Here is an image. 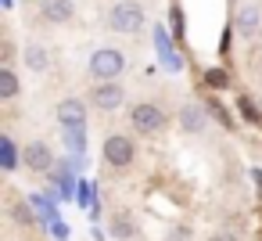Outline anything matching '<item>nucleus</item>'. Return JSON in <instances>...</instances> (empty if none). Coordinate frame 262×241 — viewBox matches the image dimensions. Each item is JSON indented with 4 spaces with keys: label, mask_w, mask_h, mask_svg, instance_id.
Returning a JSON list of instances; mask_svg holds the SVG:
<instances>
[{
    "label": "nucleus",
    "mask_w": 262,
    "mask_h": 241,
    "mask_svg": "<svg viewBox=\"0 0 262 241\" xmlns=\"http://www.w3.org/2000/svg\"><path fill=\"white\" fill-rule=\"evenodd\" d=\"M104 26L108 33H119V36H133L147 26V11L140 0H115V4L104 11Z\"/></svg>",
    "instance_id": "obj_1"
},
{
    "label": "nucleus",
    "mask_w": 262,
    "mask_h": 241,
    "mask_svg": "<svg viewBox=\"0 0 262 241\" xmlns=\"http://www.w3.org/2000/svg\"><path fill=\"white\" fill-rule=\"evenodd\" d=\"M126 72V54L119 47H97L86 62V76L94 83H119Z\"/></svg>",
    "instance_id": "obj_2"
},
{
    "label": "nucleus",
    "mask_w": 262,
    "mask_h": 241,
    "mask_svg": "<svg viewBox=\"0 0 262 241\" xmlns=\"http://www.w3.org/2000/svg\"><path fill=\"white\" fill-rule=\"evenodd\" d=\"M126 119H129L133 133H140V137H158V133L169 126V115H165L155 101H133V105L126 108Z\"/></svg>",
    "instance_id": "obj_3"
},
{
    "label": "nucleus",
    "mask_w": 262,
    "mask_h": 241,
    "mask_svg": "<svg viewBox=\"0 0 262 241\" xmlns=\"http://www.w3.org/2000/svg\"><path fill=\"white\" fill-rule=\"evenodd\" d=\"M101 158H104L108 169L122 173V169H129L137 162V140L129 133H108L104 144H101Z\"/></svg>",
    "instance_id": "obj_4"
},
{
    "label": "nucleus",
    "mask_w": 262,
    "mask_h": 241,
    "mask_svg": "<svg viewBox=\"0 0 262 241\" xmlns=\"http://www.w3.org/2000/svg\"><path fill=\"white\" fill-rule=\"evenodd\" d=\"M86 101H90L94 112L112 115V112H119V108L126 105V87H122V83H94V87L86 90Z\"/></svg>",
    "instance_id": "obj_5"
},
{
    "label": "nucleus",
    "mask_w": 262,
    "mask_h": 241,
    "mask_svg": "<svg viewBox=\"0 0 262 241\" xmlns=\"http://www.w3.org/2000/svg\"><path fill=\"white\" fill-rule=\"evenodd\" d=\"M237 33L241 40H262V4L258 0H244L237 8Z\"/></svg>",
    "instance_id": "obj_6"
},
{
    "label": "nucleus",
    "mask_w": 262,
    "mask_h": 241,
    "mask_svg": "<svg viewBox=\"0 0 262 241\" xmlns=\"http://www.w3.org/2000/svg\"><path fill=\"white\" fill-rule=\"evenodd\" d=\"M22 166H26L29 173H51V166H54V148H51L47 140H29V144L22 148Z\"/></svg>",
    "instance_id": "obj_7"
},
{
    "label": "nucleus",
    "mask_w": 262,
    "mask_h": 241,
    "mask_svg": "<svg viewBox=\"0 0 262 241\" xmlns=\"http://www.w3.org/2000/svg\"><path fill=\"white\" fill-rule=\"evenodd\" d=\"M176 123L183 133H205L208 130V112L201 108V101H183L176 112Z\"/></svg>",
    "instance_id": "obj_8"
},
{
    "label": "nucleus",
    "mask_w": 262,
    "mask_h": 241,
    "mask_svg": "<svg viewBox=\"0 0 262 241\" xmlns=\"http://www.w3.org/2000/svg\"><path fill=\"white\" fill-rule=\"evenodd\" d=\"M36 11L51 26H69L76 18V4H72V0H36Z\"/></svg>",
    "instance_id": "obj_9"
},
{
    "label": "nucleus",
    "mask_w": 262,
    "mask_h": 241,
    "mask_svg": "<svg viewBox=\"0 0 262 241\" xmlns=\"http://www.w3.org/2000/svg\"><path fill=\"white\" fill-rule=\"evenodd\" d=\"M54 119L65 126V130H83L86 126V105L79 97H65L58 108H54Z\"/></svg>",
    "instance_id": "obj_10"
},
{
    "label": "nucleus",
    "mask_w": 262,
    "mask_h": 241,
    "mask_svg": "<svg viewBox=\"0 0 262 241\" xmlns=\"http://www.w3.org/2000/svg\"><path fill=\"white\" fill-rule=\"evenodd\" d=\"M22 62H26V69H29V72H36V76H43V72L51 69V51H47L43 44H36V40H29V44L22 47Z\"/></svg>",
    "instance_id": "obj_11"
},
{
    "label": "nucleus",
    "mask_w": 262,
    "mask_h": 241,
    "mask_svg": "<svg viewBox=\"0 0 262 241\" xmlns=\"http://www.w3.org/2000/svg\"><path fill=\"white\" fill-rule=\"evenodd\" d=\"M108 230H112V237H115V241H133V237H137V223H133V216H129L126 209L112 212Z\"/></svg>",
    "instance_id": "obj_12"
},
{
    "label": "nucleus",
    "mask_w": 262,
    "mask_h": 241,
    "mask_svg": "<svg viewBox=\"0 0 262 241\" xmlns=\"http://www.w3.org/2000/svg\"><path fill=\"white\" fill-rule=\"evenodd\" d=\"M22 94V79H18V72H15V65H0V101H15Z\"/></svg>",
    "instance_id": "obj_13"
},
{
    "label": "nucleus",
    "mask_w": 262,
    "mask_h": 241,
    "mask_svg": "<svg viewBox=\"0 0 262 241\" xmlns=\"http://www.w3.org/2000/svg\"><path fill=\"white\" fill-rule=\"evenodd\" d=\"M18 162H22V158H18V148H15V140L4 133V137H0V166L11 173V169H18Z\"/></svg>",
    "instance_id": "obj_14"
},
{
    "label": "nucleus",
    "mask_w": 262,
    "mask_h": 241,
    "mask_svg": "<svg viewBox=\"0 0 262 241\" xmlns=\"http://www.w3.org/2000/svg\"><path fill=\"white\" fill-rule=\"evenodd\" d=\"M11 219H15V223H22V227H33V212H29L22 202H15V205H11Z\"/></svg>",
    "instance_id": "obj_15"
},
{
    "label": "nucleus",
    "mask_w": 262,
    "mask_h": 241,
    "mask_svg": "<svg viewBox=\"0 0 262 241\" xmlns=\"http://www.w3.org/2000/svg\"><path fill=\"white\" fill-rule=\"evenodd\" d=\"M208 241H241V237H237L233 230H226V227H223V230H212V234H208Z\"/></svg>",
    "instance_id": "obj_16"
},
{
    "label": "nucleus",
    "mask_w": 262,
    "mask_h": 241,
    "mask_svg": "<svg viewBox=\"0 0 262 241\" xmlns=\"http://www.w3.org/2000/svg\"><path fill=\"white\" fill-rule=\"evenodd\" d=\"M169 237H172V241H187V237H190V230H187V227H176Z\"/></svg>",
    "instance_id": "obj_17"
}]
</instances>
